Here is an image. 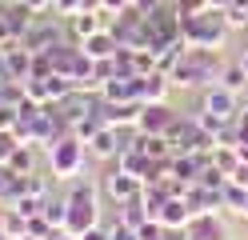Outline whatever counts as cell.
I'll use <instances>...</instances> for the list:
<instances>
[{"instance_id":"1","label":"cell","mask_w":248,"mask_h":240,"mask_svg":"<svg viewBox=\"0 0 248 240\" xmlns=\"http://www.w3.org/2000/svg\"><path fill=\"white\" fill-rule=\"evenodd\" d=\"M220 48H188V52L180 56V64L172 72H168V80H172V88H212L216 80H220Z\"/></svg>"},{"instance_id":"2","label":"cell","mask_w":248,"mask_h":240,"mask_svg":"<svg viewBox=\"0 0 248 240\" xmlns=\"http://www.w3.org/2000/svg\"><path fill=\"white\" fill-rule=\"evenodd\" d=\"M228 16L224 8H204L200 16H180V36L188 48H224L228 40Z\"/></svg>"},{"instance_id":"3","label":"cell","mask_w":248,"mask_h":240,"mask_svg":"<svg viewBox=\"0 0 248 240\" xmlns=\"http://www.w3.org/2000/svg\"><path fill=\"white\" fill-rule=\"evenodd\" d=\"M68 204V220H64V232L72 236H84L88 228L100 224V184H72V192L64 196Z\"/></svg>"},{"instance_id":"4","label":"cell","mask_w":248,"mask_h":240,"mask_svg":"<svg viewBox=\"0 0 248 240\" xmlns=\"http://www.w3.org/2000/svg\"><path fill=\"white\" fill-rule=\"evenodd\" d=\"M48 168H52V180H72V176H80L84 168V156H88V144L68 132V136H60L56 144H48Z\"/></svg>"},{"instance_id":"5","label":"cell","mask_w":248,"mask_h":240,"mask_svg":"<svg viewBox=\"0 0 248 240\" xmlns=\"http://www.w3.org/2000/svg\"><path fill=\"white\" fill-rule=\"evenodd\" d=\"M32 24H36V8H28L24 0H0V44L24 40Z\"/></svg>"},{"instance_id":"6","label":"cell","mask_w":248,"mask_h":240,"mask_svg":"<svg viewBox=\"0 0 248 240\" xmlns=\"http://www.w3.org/2000/svg\"><path fill=\"white\" fill-rule=\"evenodd\" d=\"M140 180L136 176H128L116 160H108V168L100 172V196L108 200V204H124V200H132V196H140Z\"/></svg>"},{"instance_id":"7","label":"cell","mask_w":248,"mask_h":240,"mask_svg":"<svg viewBox=\"0 0 248 240\" xmlns=\"http://www.w3.org/2000/svg\"><path fill=\"white\" fill-rule=\"evenodd\" d=\"M200 112L220 116V120H236L240 116V92H228L224 84H212V88L200 92Z\"/></svg>"},{"instance_id":"8","label":"cell","mask_w":248,"mask_h":240,"mask_svg":"<svg viewBox=\"0 0 248 240\" xmlns=\"http://www.w3.org/2000/svg\"><path fill=\"white\" fill-rule=\"evenodd\" d=\"M112 24V12H72V16H64V28H68V36L76 40V44H84L92 32H100V28H108Z\"/></svg>"},{"instance_id":"9","label":"cell","mask_w":248,"mask_h":240,"mask_svg":"<svg viewBox=\"0 0 248 240\" xmlns=\"http://www.w3.org/2000/svg\"><path fill=\"white\" fill-rule=\"evenodd\" d=\"M172 124H176L172 104H168V100H160V104H144L140 120H136V132H148V136H168V128H172Z\"/></svg>"},{"instance_id":"10","label":"cell","mask_w":248,"mask_h":240,"mask_svg":"<svg viewBox=\"0 0 248 240\" xmlns=\"http://www.w3.org/2000/svg\"><path fill=\"white\" fill-rule=\"evenodd\" d=\"M124 140L120 136V128H112V124H100L96 132L88 136V156H96V160H116L120 152H124Z\"/></svg>"},{"instance_id":"11","label":"cell","mask_w":248,"mask_h":240,"mask_svg":"<svg viewBox=\"0 0 248 240\" xmlns=\"http://www.w3.org/2000/svg\"><path fill=\"white\" fill-rule=\"evenodd\" d=\"M32 68H36V52H28V48H24L20 40L4 44V72H8V80L24 84V80L32 76Z\"/></svg>"},{"instance_id":"12","label":"cell","mask_w":248,"mask_h":240,"mask_svg":"<svg viewBox=\"0 0 248 240\" xmlns=\"http://www.w3.org/2000/svg\"><path fill=\"white\" fill-rule=\"evenodd\" d=\"M140 112H144V100H120V104H108L100 100V116L104 124H112V128H136V120H140Z\"/></svg>"},{"instance_id":"13","label":"cell","mask_w":248,"mask_h":240,"mask_svg":"<svg viewBox=\"0 0 248 240\" xmlns=\"http://www.w3.org/2000/svg\"><path fill=\"white\" fill-rule=\"evenodd\" d=\"M60 40H64V28H60L56 20H52V24H48V20H36L32 28H28V36H24L20 44L28 48V52H36V56H40V52H48V48H56Z\"/></svg>"},{"instance_id":"14","label":"cell","mask_w":248,"mask_h":240,"mask_svg":"<svg viewBox=\"0 0 248 240\" xmlns=\"http://www.w3.org/2000/svg\"><path fill=\"white\" fill-rule=\"evenodd\" d=\"M192 216H196V212L188 208V200H184L180 192H172V196H168V200L156 208V220L164 224V228H188Z\"/></svg>"},{"instance_id":"15","label":"cell","mask_w":248,"mask_h":240,"mask_svg":"<svg viewBox=\"0 0 248 240\" xmlns=\"http://www.w3.org/2000/svg\"><path fill=\"white\" fill-rule=\"evenodd\" d=\"M188 236L192 240H228V228H224L220 212H200L188 220Z\"/></svg>"},{"instance_id":"16","label":"cell","mask_w":248,"mask_h":240,"mask_svg":"<svg viewBox=\"0 0 248 240\" xmlns=\"http://www.w3.org/2000/svg\"><path fill=\"white\" fill-rule=\"evenodd\" d=\"M80 48H84V56H88V60H112V56L120 52V44H116V36H112V28L92 32V36H88Z\"/></svg>"},{"instance_id":"17","label":"cell","mask_w":248,"mask_h":240,"mask_svg":"<svg viewBox=\"0 0 248 240\" xmlns=\"http://www.w3.org/2000/svg\"><path fill=\"white\" fill-rule=\"evenodd\" d=\"M168 92H172V80H168L164 72H148V76H140V100H144V104H160V100H168Z\"/></svg>"},{"instance_id":"18","label":"cell","mask_w":248,"mask_h":240,"mask_svg":"<svg viewBox=\"0 0 248 240\" xmlns=\"http://www.w3.org/2000/svg\"><path fill=\"white\" fill-rule=\"evenodd\" d=\"M116 208H120L116 220H120V224H132V228H140V224L152 216L148 204H144V196H132V200H124V204H116Z\"/></svg>"},{"instance_id":"19","label":"cell","mask_w":248,"mask_h":240,"mask_svg":"<svg viewBox=\"0 0 248 240\" xmlns=\"http://www.w3.org/2000/svg\"><path fill=\"white\" fill-rule=\"evenodd\" d=\"M4 164L16 172V176H28V172H36V144H16V152H12Z\"/></svg>"},{"instance_id":"20","label":"cell","mask_w":248,"mask_h":240,"mask_svg":"<svg viewBox=\"0 0 248 240\" xmlns=\"http://www.w3.org/2000/svg\"><path fill=\"white\" fill-rule=\"evenodd\" d=\"M216 84H224L228 92H244V84H248L244 64H240V60H228L224 68H220V80H216Z\"/></svg>"},{"instance_id":"21","label":"cell","mask_w":248,"mask_h":240,"mask_svg":"<svg viewBox=\"0 0 248 240\" xmlns=\"http://www.w3.org/2000/svg\"><path fill=\"white\" fill-rule=\"evenodd\" d=\"M212 164L220 168L224 176H232V172H236V164H240V152L228 148V144H216V148H212Z\"/></svg>"},{"instance_id":"22","label":"cell","mask_w":248,"mask_h":240,"mask_svg":"<svg viewBox=\"0 0 248 240\" xmlns=\"http://www.w3.org/2000/svg\"><path fill=\"white\" fill-rule=\"evenodd\" d=\"M44 220H48L52 228L60 232V228H64V220H68V204H64V200H52V196H48V200H44Z\"/></svg>"},{"instance_id":"23","label":"cell","mask_w":248,"mask_h":240,"mask_svg":"<svg viewBox=\"0 0 248 240\" xmlns=\"http://www.w3.org/2000/svg\"><path fill=\"white\" fill-rule=\"evenodd\" d=\"M20 196H48V180H44L40 172L20 176Z\"/></svg>"},{"instance_id":"24","label":"cell","mask_w":248,"mask_h":240,"mask_svg":"<svg viewBox=\"0 0 248 240\" xmlns=\"http://www.w3.org/2000/svg\"><path fill=\"white\" fill-rule=\"evenodd\" d=\"M20 124V108L16 104H0V132H16Z\"/></svg>"},{"instance_id":"25","label":"cell","mask_w":248,"mask_h":240,"mask_svg":"<svg viewBox=\"0 0 248 240\" xmlns=\"http://www.w3.org/2000/svg\"><path fill=\"white\" fill-rule=\"evenodd\" d=\"M108 236H112V240H140L132 224H120V220H112V224H108Z\"/></svg>"},{"instance_id":"26","label":"cell","mask_w":248,"mask_h":240,"mask_svg":"<svg viewBox=\"0 0 248 240\" xmlns=\"http://www.w3.org/2000/svg\"><path fill=\"white\" fill-rule=\"evenodd\" d=\"M208 8V0H176V12L180 16H200Z\"/></svg>"},{"instance_id":"27","label":"cell","mask_w":248,"mask_h":240,"mask_svg":"<svg viewBox=\"0 0 248 240\" xmlns=\"http://www.w3.org/2000/svg\"><path fill=\"white\" fill-rule=\"evenodd\" d=\"M12 180H16V172H12L4 160H0V204H4V196H8V188H12Z\"/></svg>"},{"instance_id":"28","label":"cell","mask_w":248,"mask_h":240,"mask_svg":"<svg viewBox=\"0 0 248 240\" xmlns=\"http://www.w3.org/2000/svg\"><path fill=\"white\" fill-rule=\"evenodd\" d=\"M52 8L60 16H72V12H80V0H52Z\"/></svg>"},{"instance_id":"29","label":"cell","mask_w":248,"mask_h":240,"mask_svg":"<svg viewBox=\"0 0 248 240\" xmlns=\"http://www.w3.org/2000/svg\"><path fill=\"white\" fill-rule=\"evenodd\" d=\"M160 4H164V0H132V8L140 12V16H148V12H156Z\"/></svg>"},{"instance_id":"30","label":"cell","mask_w":248,"mask_h":240,"mask_svg":"<svg viewBox=\"0 0 248 240\" xmlns=\"http://www.w3.org/2000/svg\"><path fill=\"white\" fill-rule=\"evenodd\" d=\"M104 4V12H112V16H120L124 8H132V0H100Z\"/></svg>"},{"instance_id":"31","label":"cell","mask_w":248,"mask_h":240,"mask_svg":"<svg viewBox=\"0 0 248 240\" xmlns=\"http://www.w3.org/2000/svg\"><path fill=\"white\" fill-rule=\"evenodd\" d=\"M228 180H232V184H240V188H248V164H244V160L236 164V172H232Z\"/></svg>"},{"instance_id":"32","label":"cell","mask_w":248,"mask_h":240,"mask_svg":"<svg viewBox=\"0 0 248 240\" xmlns=\"http://www.w3.org/2000/svg\"><path fill=\"white\" fill-rule=\"evenodd\" d=\"M160 240H192V236H188V228H164Z\"/></svg>"},{"instance_id":"33","label":"cell","mask_w":248,"mask_h":240,"mask_svg":"<svg viewBox=\"0 0 248 240\" xmlns=\"http://www.w3.org/2000/svg\"><path fill=\"white\" fill-rule=\"evenodd\" d=\"M80 240H112V236H108V228H100V224H96V228H88Z\"/></svg>"},{"instance_id":"34","label":"cell","mask_w":248,"mask_h":240,"mask_svg":"<svg viewBox=\"0 0 248 240\" xmlns=\"http://www.w3.org/2000/svg\"><path fill=\"white\" fill-rule=\"evenodd\" d=\"M104 4H100V0H80V12H100Z\"/></svg>"},{"instance_id":"35","label":"cell","mask_w":248,"mask_h":240,"mask_svg":"<svg viewBox=\"0 0 248 240\" xmlns=\"http://www.w3.org/2000/svg\"><path fill=\"white\" fill-rule=\"evenodd\" d=\"M28 8H36V12H44V8H52V0H24Z\"/></svg>"},{"instance_id":"36","label":"cell","mask_w":248,"mask_h":240,"mask_svg":"<svg viewBox=\"0 0 248 240\" xmlns=\"http://www.w3.org/2000/svg\"><path fill=\"white\" fill-rule=\"evenodd\" d=\"M240 116L248 120V96H244V92H240Z\"/></svg>"},{"instance_id":"37","label":"cell","mask_w":248,"mask_h":240,"mask_svg":"<svg viewBox=\"0 0 248 240\" xmlns=\"http://www.w3.org/2000/svg\"><path fill=\"white\" fill-rule=\"evenodd\" d=\"M52 240H80V236H72V232H52Z\"/></svg>"},{"instance_id":"38","label":"cell","mask_w":248,"mask_h":240,"mask_svg":"<svg viewBox=\"0 0 248 240\" xmlns=\"http://www.w3.org/2000/svg\"><path fill=\"white\" fill-rule=\"evenodd\" d=\"M232 0H208V8H228Z\"/></svg>"},{"instance_id":"39","label":"cell","mask_w":248,"mask_h":240,"mask_svg":"<svg viewBox=\"0 0 248 240\" xmlns=\"http://www.w3.org/2000/svg\"><path fill=\"white\" fill-rule=\"evenodd\" d=\"M236 60H240V64H244V72H248V48H244V52H240V56H236Z\"/></svg>"},{"instance_id":"40","label":"cell","mask_w":248,"mask_h":240,"mask_svg":"<svg viewBox=\"0 0 248 240\" xmlns=\"http://www.w3.org/2000/svg\"><path fill=\"white\" fill-rule=\"evenodd\" d=\"M240 220H248V192H244V212H240Z\"/></svg>"},{"instance_id":"41","label":"cell","mask_w":248,"mask_h":240,"mask_svg":"<svg viewBox=\"0 0 248 240\" xmlns=\"http://www.w3.org/2000/svg\"><path fill=\"white\" fill-rule=\"evenodd\" d=\"M20 240H40V236H32V232H24V236H20Z\"/></svg>"},{"instance_id":"42","label":"cell","mask_w":248,"mask_h":240,"mask_svg":"<svg viewBox=\"0 0 248 240\" xmlns=\"http://www.w3.org/2000/svg\"><path fill=\"white\" fill-rule=\"evenodd\" d=\"M0 240H8V236H4V232H0Z\"/></svg>"}]
</instances>
